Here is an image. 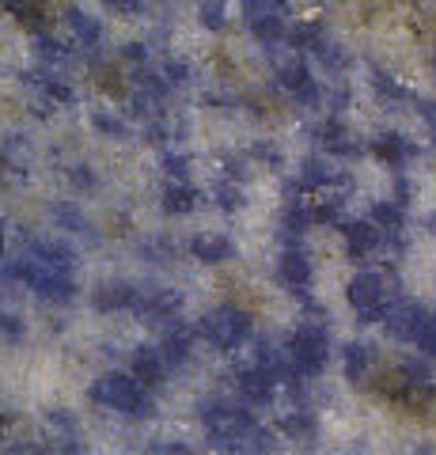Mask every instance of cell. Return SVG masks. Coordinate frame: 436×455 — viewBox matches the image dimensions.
<instances>
[{"mask_svg": "<svg viewBox=\"0 0 436 455\" xmlns=\"http://www.w3.org/2000/svg\"><path fill=\"white\" fill-rule=\"evenodd\" d=\"M91 403H99L103 410H118L125 418H156V403H152V395L145 391V383H140L133 372H107L91 383Z\"/></svg>", "mask_w": 436, "mask_h": 455, "instance_id": "obj_1", "label": "cell"}, {"mask_svg": "<svg viewBox=\"0 0 436 455\" xmlns=\"http://www.w3.org/2000/svg\"><path fill=\"white\" fill-rule=\"evenodd\" d=\"M345 296H349V307L357 311L361 323H387V311L399 300L395 284L379 274V269H361V274L349 281Z\"/></svg>", "mask_w": 436, "mask_h": 455, "instance_id": "obj_2", "label": "cell"}, {"mask_svg": "<svg viewBox=\"0 0 436 455\" xmlns=\"http://www.w3.org/2000/svg\"><path fill=\"white\" fill-rule=\"evenodd\" d=\"M285 353H289L292 372H300V376L312 379L330 361V331L322 323H300L297 331L289 334V349Z\"/></svg>", "mask_w": 436, "mask_h": 455, "instance_id": "obj_3", "label": "cell"}, {"mask_svg": "<svg viewBox=\"0 0 436 455\" xmlns=\"http://www.w3.org/2000/svg\"><path fill=\"white\" fill-rule=\"evenodd\" d=\"M198 338H205L213 349H239L250 338V315L243 307H217L213 315H205L198 326Z\"/></svg>", "mask_w": 436, "mask_h": 455, "instance_id": "obj_4", "label": "cell"}, {"mask_svg": "<svg viewBox=\"0 0 436 455\" xmlns=\"http://www.w3.org/2000/svg\"><path fill=\"white\" fill-rule=\"evenodd\" d=\"M133 311H137V315H145L148 323L175 326L178 311H182V296L178 292H167V289H140Z\"/></svg>", "mask_w": 436, "mask_h": 455, "instance_id": "obj_5", "label": "cell"}, {"mask_svg": "<svg viewBox=\"0 0 436 455\" xmlns=\"http://www.w3.org/2000/svg\"><path fill=\"white\" fill-rule=\"evenodd\" d=\"M277 274L285 281V289L292 296H304L307 300V284H312V259H307V251L300 243H289L285 254H281L277 262Z\"/></svg>", "mask_w": 436, "mask_h": 455, "instance_id": "obj_6", "label": "cell"}, {"mask_svg": "<svg viewBox=\"0 0 436 455\" xmlns=\"http://www.w3.org/2000/svg\"><path fill=\"white\" fill-rule=\"evenodd\" d=\"M277 84L285 88L297 103H304V107H315L319 103V84H315V76L307 73V65H300V61H289V65H281L277 68Z\"/></svg>", "mask_w": 436, "mask_h": 455, "instance_id": "obj_7", "label": "cell"}, {"mask_svg": "<svg viewBox=\"0 0 436 455\" xmlns=\"http://www.w3.org/2000/svg\"><path fill=\"white\" fill-rule=\"evenodd\" d=\"M345 235V251L353 254V259H372V254L384 247V228L376 220H349L342 228Z\"/></svg>", "mask_w": 436, "mask_h": 455, "instance_id": "obj_8", "label": "cell"}, {"mask_svg": "<svg viewBox=\"0 0 436 455\" xmlns=\"http://www.w3.org/2000/svg\"><path fill=\"white\" fill-rule=\"evenodd\" d=\"M429 311L421 307V304H410V300H395V307L387 311V331L395 334L399 341H414L417 331H421V323H425Z\"/></svg>", "mask_w": 436, "mask_h": 455, "instance_id": "obj_9", "label": "cell"}, {"mask_svg": "<svg viewBox=\"0 0 436 455\" xmlns=\"http://www.w3.org/2000/svg\"><path fill=\"white\" fill-rule=\"evenodd\" d=\"M277 376L273 372H266V368H243L239 372V379H235V387H239V395L247 398V403H270L273 398V391H277Z\"/></svg>", "mask_w": 436, "mask_h": 455, "instance_id": "obj_10", "label": "cell"}, {"mask_svg": "<svg viewBox=\"0 0 436 455\" xmlns=\"http://www.w3.org/2000/svg\"><path fill=\"white\" fill-rule=\"evenodd\" d=\"M194 341H198V331H190V326H167V334H163V361L171 364V368H182L190 357H194Z\"/></svg>", "mask_w": 436, "mask_h": 455, "instance_id": "obj_11", "label": "cell"}, {"mask_svg": "<svg viewBox=\"0 0 436 455\" xmlns=\"http://www.w3.org/2000/svg\"><path fill=\"white\" fill-rule=\"evenodd\" d=\"M137 296L140 289H133V284H125V281H107L95 289L91 296V304L99 307V311H133L137 307Z\"/></svg>", "mask_w": 436, "mask_h": 455, "instance_id": "obj_12", "label": "cell"}, {"mask_svg": "<svg viewBox=\"0 0 436 455\" xmlns=\"http://www.w3.org/2000/svg\"><path fill=\"white\" fill-rule=\"evenodd\" d=\"M167 368H171V364L163 361V353H160V349L140 346V349L133 353V376L145 383V387H160L163 376H167Z\"/></svg>", "mask_w": 436, "mask_h": 455, "instance_id": "obj_13", "label": "cell"}, {"mask_svg": "<svg viewBox=\"0 0 436 455\" xmlns=\"http://www.w3.org/2000/svg\"><path fill=\"white\" fill-rule=\"evenodd\" d=\"M190 254L198 262H209V266H217V262H228L232 259V243L224 235H194L190 239Z\"/></svg>", "mask_w": 436, "mask_h": 455, "instance_id": "obj_14", "label": "cell"}, {"mask_svg": "<svg viewBox=\"0 0 436 455\" xmlns=\"http://www.w3.org/2000/svg\"><path fill=\"white\" fill-rule=\"evenodd\" d=\"M345 376L353 383H364L372 376V364H376V349L364 346V341H353V346H345Z\"/></svg>", "mask_w": 436, "mask_h": 455, "instance_id": "obj_15", "label": "cell"}, {"mask_svg": "<svg viewBox=\"0 0 436 455\" xmlns=\"http://www.w3.org/2000/svg\"><path fill=\"white\" fill-rule=\"evenodd\" d=\"M194 205H198V190H194L186 179H171V182L163 187V209H167V212L182 217V212H190Z\"/></svg>", "mask_w": 436, "mask_h": 455, "instance_id": "obj_16", "label": "cell"}, {"mask_svg": "<svg viewBox=\"0 0 436 455\" xmlns=\"http://www.w3.org/2000/svg\"><path fill=\"white\" fill-rule=\"evenodd\" d=\"M65 20H68V27H73V35H76L80 46H88V50L99 46L103 27L95 23V16H88V12H80V8H68V12H65Z\"/></svg>", "mask_w": 436, "mask_h": 455, "instance_id": "obj_17", "label": "cell"}, {"mask_svg": "<svg viewBox=\"0 0 436 455\" xmlns=\"http://www.w3.org/2000/svg\"><path fill=\"white\" fill-rule=\"evenodd\" d=\"M307 224H315V212L307 202H289L285 217H281V232H285V239L292 243V239H300L307 232Z\"/></svg>", "mask_w": 436, "mask_h": 455, "instance_id": "obj_18", "label": "cell"}, {"mask_svg": "<svg viewBox=\"0 0 436 455\" xmlns=\"http://www.w3.org/2000/svg\"><path fill=\"white\" fill-rule=\"evenodd\" d=\"M300 190H312V194H319V190H330L334 187V171L327 167V160H307L304 167H300V182H297Z\"/></svg>", "mask_w": 436, "mask_h": 455, "instance_id": "obj_19", "label": "cell"}, {"mask_svg": "<svg viewBox=\"0 0 436 455\" xmlns=\"http://www.w3.org/2000/svg\"><path fill=\"white\" fill-rule=\"evenodd\" d=\"M319 140H322V148L327 152H334V156H353L357 152V145L353 140H349V130L337 118H330L327 125H322L319 130Z\"/></svg>", "mask_w": 436, "mask_h": 455, "instance_id": "obj_20", "label": "cell"}, {"mask_svg": "<svg viewBox=\"0 0 436 455\" xmlns=\"http://www.w3.org/2000/svg\"><path fill=\"white\" fill-rule=\"evenodd\" d=\"M247 27H250V35H255L262 46H273V42H281L285 38V16H250L247 20Z\"/></svg>", "mask_w": 436, "mask_h": 455, "instance_id": "obj_21", "label": "cell"}, {"mask_svg": "<svg viewBox=\"0 0 436 455\" xmlns=\"http://www.w3.org/2000/svg\"><path fill=\"white\" fill-rule=\"evenodd\" d=\"M372 220L384 228V235H391V232H406L402 202H376V205H372Z\"/></svg>", "mask_w": 436, "mask_h": 455, "instance_id": "obj_22", "label": "cell"}, {"mask_svg": "<svg viewBox=\"0 0 436 455\" xmlns=\"http://www.w3.org/2000/svg\"><path fill=\"white\" fill-rule=\"evenodd\" d=\"M372 148H376L379 160H387L391 167H399L406 156H410V145H406V137H399V133H379Z\"/></svg>", "mask_w": 436, "mask_h": 455, "instance_id": "obj_23", "label": "cell"}, {"mask_svg": "<svg viewBox=\"0 0 436 455\" xmlns=\"http://www.w3.org/2000/svg\"><path fill=\"white\" fill-rule=\"evenodd\" d=\"M281 429H285L292 440H312L315 436V414L312 410H297V414H289L281 421Z\"/></svg>", "mask_w": 436, "mask_h": 455, "instance_id": "obj_24", "label": "cell"}, {"mask_svg": "<svg viewBox=\"0 0 436 455\" xmlns=\"http://www.w3.org/2000/svg\"><path fill=\"white\" fill-rule=\"evenodd\" d=\"M322 38H327V35H322L319 23H300V27H292V31H289V42H292V46H300V50H315Z\"/></svg>", "mask_w": 436, "mask_h": 455, "instance_id": "obj_25", "label": "cell"}, {"mask_svg": "<svg viewBox=\"0 0 436 455\" xmlns=\"http://www.w3.org/2000/svg\"><path fill=\"white\" fill-rule=\"evenodd\" d=\"M53 220H58L61 228H68V232H83V228H88V217H83V212L73 202L53 205Z\"/></svg>", "mask_w": 436, "mask_h": 455, "instance_id": "obj_26", "label": "cell"}, {"mask_svg": "<svg viewBox=\"0 0 436 455\" xmlns=\"http://www.w3.org/2000/svg\"><path fill=\"white\" fill-rule=\"evenodd\" d=\"M35 84H38V88L53 99V103H68V99H73V88H68L65 80L50 76V73H35Z\"/></svg>", "mask_w": 436, "mask_h": 455, "instance_id": "obj_27", "label": "cell"}, {"mask_svg": "<svg viewBox=\"0 0 436 455\" xmlns=\"http://www.w3.org/2000/svg\"><path fill=\"white\" fill-rule=\"evenodd\" d=\"M243 202H247V197H243V187H239V182H220V187H217V205L220 209H228V212H235V209H243Z\"/></svg>", "mask_w": 436, "mask_h": 455, "instance_id": "obj_28", "label": "cell"}, {"mask_svg": "<svg viewBox=\"0 0 436 455\" xmlns=\"http://www.w3.org/2000/svg\"><path fill=\"white\" fill-rule=\"evenodd\" d=\"M414 346L425 353V357H436V311H429L425 323H421V331L414 338Z\"/></svg>", "mask_w": 436, "mask_h": 455, "instance_id": "obj_29", "label": "cell"}, {"mask_svg": "<svg viewBox=\"0 0 436 455\" xmlns=\"http://www.w3.org/2000/svg\"><path fill=\"white\" fill-rule=\"evenodd\" d=\"M270 12H273V16H285L289 4H285V0H243V16L247 20L250 16H270Z\"/></svg>", "mask_w": 436, "mask_h": 455, "instance_id": "obj_30", "label": "cell"}, {"mask_svg": "<svg viewBox=\"0 0 436 455\" xmlns=\"http://www.w3.org/2000/svg\"><path fill=\"white\" fill-rule=\"evenodd\" d=\"M202 23L209 27V31H224L228 16H224V4H220V0H205V4H202Z\"/></svg>", "mask_w": 436, "mask_h": 455, "instance_id": "obj_31", "label": "cell"}, {"mask_svg": "<svg viewBox=\"0 0 436 455\" xmlns=\"http://www.w3.org/2000/svg\"><path fill=\"white\" fill-rule=\"evenodd\" d=\"M38 53L46 57V61H65V57H68V50L61 46L58 38H38Z\"/></svg>", "mask_w": 436, "mask_h": 455, "instance_id": "obj_32", "label": "cell"}, {"mask_svg": "<svg viewBox=\"0 0 436 455\" xmlns=\"http://www.w3.org/2000/svg\"><path fill=\"white\" fill-rule=\"evenodd\" d=\"M163 76H167V84H186L190 80V65L186 61H175V57H171V61L163 65Z\"/></svg>", "mask_w": 436, "mask_h": 455, "instance_id": "obj_33", "label": "cell"}, {"mask_svg": "<svg viewBox=\"0 0 436 455\" xmlns=\"http://www.w3.org/2000/svg\"><path fill=\"white\" fill-rule=\"evenodd\" d=\"M95 125L110 137H125V122L122 118H110V114H95Z\"/></svg>", "mask_w": 436, "mask_h": 455, "instance_id": "obj_34", "label": "cell"}, {"mask_svg": "<svg viewBox=\"0 0 436 455\" xmlns=\"http://www.w3.org/2000/svg\"><path fill=\"white\" fill-rule=\"evenodd\" d=\"M163 167H167V175H171V179H186L190 160H186V156H167Z\"/></svg>", "mask_w": 436, "mask_h": 455, "instance_id": "obj_35", "label": "cell"}, {"mask_svg": "<svg viewBox=\"0 0 436 455\" xmlns=\"http://www.w3.org/2000/svg\"><path fill=\"white\" fill-rule=\"evenodd\" d=\"M372 84H376V88H379V92H384V95H391V99H402V95H406V92H402V88H399V84H395V80H391L387 73H376V76H372Z\"/></svg>", "mask_w": 436, "mask_h": 455, "instance_id": "obj_36", "label": "cell"}, {"mask_svg": "<svg viewBox=\"0 0 436 455\" xmlns=\"http://www.w3.org/2000/svg\"><path fill=\"white\" fill-rule=\"evenodd\" d=\"M0 331H4L12 341H20L23 338V323L16 315H0Z\"/></svg>", "mask_w": 436, "mask_h": 455, "instance_id": "obj_37", "label": "cell"}, {"mask_svg": "<svg viewBox=\"0 0 436 455\" xmlns=\"http://www.w3.org/2000/svg\"><path fill=\"white\" fill-rule=\"evenodd\" d=\"M125 57H130V61H148V46H140V42H130V46H125Z\"/></svg>", "mask_w": 436, "mask_h": 455, "instance_id": "obj_38", "label": "cell"}, {"mask_svg": "<svg viewBox=\"0 0 436 455\" xmlns=\"http://www.w3.org/2000/svg\"><path fill=\"white\" fill-rule=\"evenodd\" d=\"M73 182L76 187H95V179H91V171L83 167V171H73Z\"/></svg>", "mask_w": 436, "mask_h": 455, "instance_id": "obj_39", "label": "cell"}, {"mask_svg": "<svg viewBox=\"0 0 436 455\" xmlns=\"http://www.w3.org/2000/svg\"><path fill=\"white\" fill-rule=\"evenodd\" d=\"M107 4H110V8H118V12H137L140 0H107Z\"/></svg>", "mask_w": 436, "mask_h": 455, "instance_id": "obj_40", "label": "cell"}, {"mask_svg": "<svg viewBox=\"0 0 436 455\" xmlns=\"http://www.w3.org/2000/svg\"><path fill=\"white\" fill-rule=\"evenodd\" d=\"M152 451H186V444H152Z\"/></svg>", "mask_w": 436, "mask_h": 455, "instance_id": "obj_41", "label": "cell"}, {"mask_svg": "<svg viewBox=\"0 0 436 455\" xmlns=\"http://www.w3.org/2000/svg\"><path fill=\"white\" fill-rule=\"evenodd\" d=\"M4 243L8 239H4V224H0V259H4Z\"/></svg>", "mask_w": 436, "mask_h": 455, "instance_id": "obj_42", "label": "cell"}, {"mask_svg": "<svg viewBox=\"0 0 436 455\" xmlns=\"http://www.w3.org/2000/svg\"><path fill=\"white\" fill-rule=\"evenodd\" d=\"M429 232H432V235H436V217H429Z\"/></svg>", "mask_w": 436, "mask_h": 455, "instance_id": "obj_43", "label": "cell"}]
</instances>
